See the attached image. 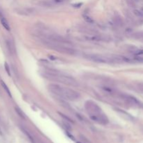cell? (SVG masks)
Here are the masks:
<instances>
[{"label": "cell", "mask_w": 143, "mask_h": 143, "mask_svg": "<svg viewBox=\"0 0 143 143\" xmlns=\"http://www.w3.org/2000/svg\"><path fill=\"white\" fill-rule=\"evenodd\" d=\"M5 69H6L7 73H8L9 75H11V73H10V69H9V67H8V65L7 63H5Z\"/></svg>", "instance_id": "obj_15"}, {"label": "cell", "mask_w": 143, "mask_h": 143, "mask_svg": "<svg viewBox=\"0 0 143 143\" xmlns=\"http://www.w3.org/2000/svg\"><path fill=\"white\" fill-rule=\"evenodd\" d=\"M84 17H85V20L87 21V22H89V23H93L92 19H91L89 15H84Z\"/></svg>", "instance_id": "obj_14"}, {"label": "cell", "mask_w": 143, "mask_h": 143, "mask_svg": "<svg viewBox=\"0 0 143 143\" xmlns=\"http://www.w3.org/2000/svg\"><path fill=\"white\" fill-rule=\"evenodd\" d=\"M132 36L133 37V38L137 39V40H140V41H143V31H138L136 33H134Z\"/></svg>", "instance_id": "obj_8"}, {"label": "cell", "mask_w": 143, "mask_h": 143, "mask_svg": "<svg viewBox=\"0 0 143 143\" xmlns=\"http://www.w3.org/2000/svg\"><path fill=\"white\" fill-rule=\"evenodd\" d=\"M23 132H24V133H25V134L27 135V136L28 137L29 139L30 140H31V143H34V140L33 137H32V136L31 135V134H30V133H29L28 131H27V130L24 129V128H23Z\"/></svg>", "instance_id": "obj_13"}, {"label": "cell", "mask_w": 143, "mask_h": 143, "mask_svg": "<svg viewBox=\"0 0 143 143\" xmlns=\"http://www.w3.org/2000/svg\"><path fill=\"white\" fill-rule=\"evenodd\" d=\"M84 57L89 61L100 64H120L126 62V57L119 55L88 53L85 54Z\"/></svg>", "instance_id": "obj_5"}, {"label": "cell", "mask_w": 143, "mask_h": 143, "mask_svg": "<svg viewBox=\"0 0 143 143\" xmlns=\"http://www.w3.org/2000/svg\"><path fill=\"white\" fill-rule=\"evenodd\" d=\"M48 87V90L55 96L68 101H74L80 98V95L78 91L68 87L57 84H50Z\"/></svg>", "instance_id": "obj_2"}, {"label": "cell", "mask_w": 143, "mask_h": 143, "mask_svg": "<svg viewBox=\"0 0 143 143\" xmlns=\"http://www.w3.org/2000/svg\"><path fill=\"white\" fill-rule=\"evenodd\" d=\"M0 135H2V132H1V128H0Z\"/></svg>", "instance_id": "obj_16"}, {"label": "cell", "mask_w": 143, "mask_h": 143, "mask_svg": "<svg viewBox=\"0 0 143 143\" xmlns=\"http://www.w3.org/2000/svg\"><path fill=\"white\" fill-rule=\"evenodd\" d=\"M120 96L126 103H127L128 105H129L132 107L140 108L143 105V104L134 96H132L128 95V94H121Z\"/></svg>", "instance_id": "obj_6"}, {"label": "cell", "mask_w": 143, "mask_h": 143, "mask_svg": "<svg viewBox=\"0 0 143 143\" xmlns=\"http://www.w3.org/2000/svg\"><path fill=\"white\" fill-rule=\"evenodd\" d=\"M85 107L87 114L93 121L103 125L107 124L109 122L106 114L95 102L92 101H87L85 103Z\"/></svg>", "instance_id": "obj_3"}, {"label": "cell", "mask_w": 143, "mask_h": 143, "mask_svg": "<svg viewBox=\"0 0 143 143\" xmlns=\"http://www.w3.org/2000/svg\"><path fill=\"white\" fill-rule=\"evenodd\" d=\"M1 86H2V87L4 88V89L6 91V92L8 94V95L10 97H12V96H11V91H10V90H9L8 87H7V85H6V84H5V83H4V81L1 80Z\"/></svg>", "instance_id": "obj_9"}, {"label": "cell", "mask_w": 143, "mask_h": 143, "mask_svg": "<svg viewBox=\"0 0 143 143\" xmlns=\"http://www.w3.org/2000/svg\"><path fill=\"white\" fill-rule=\"evenodd\" d=\"M43 75L44 76V78H47L48 80L59 83L63 85L73 86V87H75L78 85L76 80L73 77L55 70H51V69L44 70L43 71Z\"/></svg>", "instance_id": "obj_1"}, {"label": "cell", "mask_w": 143, "mask_h": 143, "mask_svg": "<svg viewBox=\"0 0 143 143\" xmlns=\"http://www.w3.org/2000/svg\"><path fill=\"white\" fill-rule=\"evenodd\" d=\"M41 43H43L47 48L56 50L59 53L74 55L76 53V51L73 47L71 45V43L67 41H50V40H41Z\"/></svg>", "instance_id": "obj_4"}, {"label": "cell", "mask_w": 143, "mask_h": 143, "mask_svg": "<svg viewBox=\"0 0 143 143\" xmlns=\"http://www.w3.org/2000/svg\"><path fill=\"white\" fill-rule=\"evenodd\" d=\"M133 13H134V14L136 16L143 18V8H141V9H134L133 10Z\"/></svg>", "instance_id": "obj_10"}, {"label": "cell", "mask_w": 143, "mask_h": 143, "mask_svg": "<svg viewBox=\"0 0 143 143\" xmlns=\"http://www.w3.org/2000/svg\"><path fill=\"white\" fill-rule=\"evenodd\" d=\"M15 112L18 114V115L20 117H22V118H23V119H25V114H24V113H23V111L19 108H18V107H15Z\"/></svg>", "instance_id": "obj_12"}, {"label": "cell", "mask_w": 143, "mask_h": 143, "mask_svg": "<svg viewBox=\"0 0 143 143\" xmlns=\"http://www.w3.org/2000/svg\"><path fill=\"white\" fill-rule=\"evenodd\" d=\"M1 23L2 26L6 29L7 31H10V30H11L10 26H9V24H8L7 20H6L5 18L2 17V18H1Z\"/></svg>", "instance_id": "obj_7"}, {"label": "cell", "mask_w": 143, "mask_h": 143, "mask_svg": "<svg viewBox=\"0 0 143 143\" xmlns=\"http://www.w3.org/2000/svg\"><path fill=\"white\" fill-rule=\"evenodd\" d=\"M7 45L8 46V50H10V52L13 53L14 51H15V48L13 46V44L11 41H7Z\"/></svg>", "instance_id": "obj_11"}]
</instances>
